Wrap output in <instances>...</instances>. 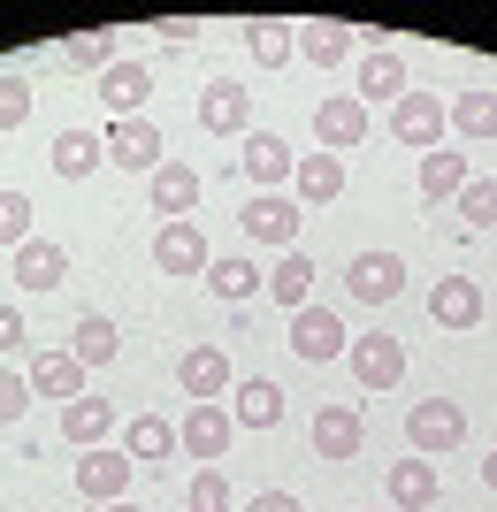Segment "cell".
Here are the masks:
<instances>
[{"instance_id": "6da1fadb", "label": "cell", "mask_w": 497, "mask_h": 512, "mask_svg": "<svg viewBox=\"0 0 497 512\" xmlns=\"http://www.w3.org/2000/svg\"><path fill=\"white\" fill-rule=\"evenodd\" d=\"M406 444L413 459H444V451L467 444V413H459V398H421V406L406 413Z\"/></svg>"}, {"instance_id": "7a4b0ae2", "label": "cell", "mask_w": 497, "mask_h": 512, "mask_svg": "<svg viewBox=\"0 0 497 512\" xmlns=\"http://www.w3.org/2000/svg\"><path fill=\"white\" fill-rule=\"evenodd\" d=\"M238 222H245L253 245H268V253H291V245H299V199H283V192H253Z\"/></svg>"}, {"instance_id": "3957f363", "label": "cell", "mask_w": 497, "mask_h": 512, "mask_svg": "<svg viewBox=\"0 0 497 512\" xmlns=\"http://www.w3.org/2000/svg\"><path fill=\"white\" fill-rule=\"evenodd\" d=\"M153 268H161V276H207V268H215V245H207L199 222H161V237H153Z\"/></svg>"}, {"instance_id": "277c9868", "label": "cell", "mask_w": 497, "mask_h": 512, "mask_svg": "<svg viewBox=\"0 0 497 512\" xmlns=\"http://www.w3.org/2000/svg\"><path fill=\"white\" fill-rule=\"evenodd\" d=\"M176 383H184V398H192V406H222L238 375H230V352H222V344H192V352L176 360Z\"/></svg>"}, {"instance_id": "5b68a950", "label": "cell", "mask_w": 497, "mask_h": 512, "mask_svg": "<svg viewBox=\"0 0 497 512\" xmlns=\"http://www.w3.org/2000/svg\"><path fill=\"white\" fill-rule=\"evenodd\" d=\"M452 130V115H444V100L436 92H406V100L390 107V138L398 146H413V153H436V138Z\"/></svg>"}, {"instance_id": "8992f818", "label": "cell", "mask_w": 497, "mask_h": 512, "mask_svg": "<svg viewBox=\"0 0 497 512\" xmlns=\"http://www.w3.org/2000/svg\"><path fill=\"white\" fill-rule=\"evenodd\" d=\"M345 321L329 314V306H299L291 314V352H299L306 367H329V360H345Z\"/></svg>"}, {"instance_id": "52a82bcc", "label": "cell", "mask_w": 497, "mask_h": 512, "mask_svg": "<svg viewBox=\"0 0 497 512\" xmlns=\"http://www.w3.org/2000/svg\"><path fill=\"white\" fill-rule=\"evenodd\" d=\"M368 138V107H360V92H329L322 107H314V146L322 153H352Z\"/></svg>"}, {"instance_id": "ba28073f", "label": "cell", "mask_w": 497, "mask_h": 512, "mask_svg": "<svg viewBox=\"0 0 497 512\" xmlns=\"http://www.w3.org/2000/svg\"><path fill=\"white\" fill-rule=\"evenodd\" d=\"M100 146H108V161L115 169H161V130L146 123V115H115L108 130H100Z\"/></svg>"}, {"instance_id": "9c48e42d", "label": "cell", "mask_w": 497, "mask_h": 512, "mask_svg": "<svg viewBox=\"0 0 497 512\" xmlns=\"http://www.w3.org/2000/svg\"><path fill=\"white\" fill-rule=\"evenodd\" d=\"M345 360H352V375H360L368 390H398V383H406V344L383 337V329H375V337H352Z\"/></svg>"}, {"instance_id": "30bf717a", "label": "cell", "mask_w": 497, "mask_h": 512, "mask_svg": "<svg viewBox=\"0 0 497 512\" xmlns=\"http://www.w3.org/2000/svg\"><path fill=\"white\" fill-rule=\"evenodd\" d=\"M345 291H352L360 306H390L398 291H406V260H398V253H352Z\"/></svg>"}, {"instance_id": "8fae6325", "label": "cell", "mask_w": 497, "mask_h": 512, "mask_svg": "<svg viewBox=\"0 0 497 512\" xmlns=\"http://www.w3.org/2000/svg\"><path fill=\"white\" fill-rule=\"evenodd\" d=\"M130 467H138V459H130V451H85V459H77V497H85V505H115V497L130 490Z\"/></svg>"}, {"instance_id": "7c38bea8", "label": "cell", "mask_w": 497, "mask_h": 512, "mask_svg": "<svg viewBox=\"0 0 497 512\" xmlns=\"http://www.w3.org/2000/svg\"><path fill=\"white\" fill-rule=\"evenodd\" d=\"M199 130H215V138H245V130H253V92L230 85V77H215V85L199 92Z\"/></svg>"}, {"instance_id": "4fadbf2b", "label": "cell", "mask_w": 497, "mask_h": 512, "mask_svg": "<svg viewBox=\"0 0 497 512\" xmlns=\"http://www.w3.org/2000/svg\"><path fill=\"white\" fill-rule=\"evenodd\" d=\"M360 444H368V421H360V406H322L314 413V459H360Z\"/></svg>"}, {"instance_id": "5bb4252c", "label": "cell", "mask_w": 497, "mask_h": 512, "mask_svg": "<svg viewBox=\"0 0 497 512\" xmlns=\"http://www.w3.org/2000/svg\"><path fill=\"white\" fill-rule=\"evenodd\" d=\"M429 321H436V329H475V321H482V283L475 276H436Z\"/></svg>"}, {"instance_id": "9a60e30c", "label": "cell", "mask_w": 497, "mask_h": 512, "mask_svg": "<svg viewBox=\"0 0 497 512\" xmlns=\"http://www.w3.org/2000/svg\"><path fill=\"white\" fill-rule=\"evenodd\" d=\"M192 207H199V169L192 161H161L153 169V214L161 222H192Z\"/></svg>"}, {"instance_id": "2e32d148", "label": "cell", "mask_w": 497, "mask_h": 512, "mask_svg": "<svg viewBox=\"0 0 497 512\" xmlns=\"http://www.w3.org/2000/svg\"><path fill=\"white\" fill-rule=\"evenodd\" d=\"M230 436H238L230 406H192V413H184V428H176V444L192 451V459H222V451H230Z\"/></svg>"}, {"instance_id": "e0dca14e", "label": "cell", "mask_w": 497, "mask_h": 512, "mask_svg": "<svg viewBox=\"0 0 497 512\" xmlns=\"http://www.w3.org/2000/svg\"><path fill=\"white\" fill-rule=\"evenodd\" d=\"M444 482H436V459H398L390 467V512H436Z\"/></svg>"}, {"instance_id": "ac0fdd59", "label": "cell", "mask_w": 497, "mask_h": 512, "mask_svg": "<svg viewBox=\"0 0 497 512\" xmlns=\"http://www.w3.org/2000/svg\"><path fill=\"white\" fill-rule=\"evenodd\" d=\"M291 169H299V153L283 146L276 130H245V176H253L260 192H276V184H291Z\"/></svg>"}, {"instance_id": "d6986e66", "label": "cell", "mask_w": 497, "mask_h": 512, "mask_svg": "<svg viewBox=\"0 0 497 512\" xmlns=\"http://www.w3.org/2000/svg\"><path fill=\"white\" fill-rule=\"evenodd\" d=\"M62 436L77 451H100L115 436V398H92V390H85V398H69V406H62Z\"/></svg>"}, {"instance_id": "ffe728a7", "label": "cell", "mask_w": 497, "mask_h": 512, "mask_svg": "<svg viewBox=\"0 0 497 512\" xmlns=\"http://www.w3.org/2000/svg\"><path fill=\"white\" fill-rule=\"evenodd\" d=\"M291 192H299V207H329V199L345 192V161L337 153H299V169H291Z\"/></svg>"}, {"instance_id": "44dd1931", "label": "cell", "mask_w": 497, "mask_h": 512, "mask_svg": "<svg viewBox=\"0 0 497 512\" xmlns=\"http://www.w3.org/2000/svg\"><path fill=\"white\" fill-rule=\"evenodd\" d=\"M31 398H85V360H77V352H39V360H31Z\"/></svg>"}, {"instance_id": "7402d4cb", "label": "cell", "mask_w": 497, "mask_h": 512, "mask_svg": "<svg viewBox=\"0 0 497 512\" xmlns=\"http://www.w3.org/2000/svg\"><path fill=\"white\" fill-rule=\"evenodd\" d=\"M368 100H406V62H398V46H368L360 54V107Z\"/></svg>"}, {"instance_id": "603a6c76", "label": "cell", "mask_w": 497, "mask_h": 512, "mask_svg": "<svg viewBox=\"0 0 497 512\" xmlns=\"http://www.w3.org/2000/svg\"><path fill=\"white\" fill-rule=\"evenodd\" d=\"M46 161H54V176H62V184H85V176L108 161V146H100V130H62Z\"/></svg>"}, {"instance_id": "cb8c5ba5", "label": "cell", "mask_w": 497, "mask_h": 512, "mask_svg": "<svg viewBox=\"0 0 497 512\" xmlns=\"http://www.w3.org/2000/svg\"><path fill=\"white\" fill-rule=\"evenodd\" d=\"M62 276H69V253L54 245V237H31V245H16V283H23V291H54Z\"/></svg>"}, {"instance_id": "d4e9b609", "label": "cell", "mask_w": 497, "mask_h": 512, "mask_svg": "<svg viewBox=\"0 0 497 512\" xmlns=\"http://www.w3.org/2000/svg\"><path fill=\"white\" fill-rule=\"evenodd\" d=\"M268 299L291 306V314H299V306H314V260H306L299 245H291V253H276V268H268Z\"/></svg>"}, {"instance_id": "484cf974", "label": "cell", "mask_w": 497, "mask_h": 512, "mask_svg": "<svg viewBox=\"0 0 497 512\" xmlns=\"http://www.w3.org/2000/svg\"><path fill=\"white\" fill-rule=\"evenodd\" d=\"M100 100H108L115 115H138V107L153 100V69H146V62H115V69H100Z\"/></svg>"}, {"instance_id": "4316f807", "label": "cell", "mask_w": 497, "mask_h": 512, "mask_svg": "<svg viewBox=\"0 0 497 512\" xmlns=\"http://www.w3.org/2000/svg\"><path fill=\"white\" fill-rule=\"evenodd\" d=\"M230 421H238V428H276L283 421V390L260 383V375H253V383H230Z\"/></svg>"}, {"instance_id": "83f0119b", "label": "cell", "mask_w": 497, "mask_h": 512, "mask_svg": "<svg viewBox=\"0 0 497 512\" xmlns=\"http://www.w3.org/2000/svg\"><path fill=\"white\" fill-rule=\"evenodd\" d=\"M459 192H467V153H444V146L421 153V199L436 207V199H459Z\"/></svg>"}, {"instance_id": "f1b7e54d", "label": "cell", "mask_w": 497, "mask_h": 512, "mask_svg": "<svg viewBox=\"0 0 497 512\" xmlns=\"http://www.w3.org/2000/svg\"><path fill=\"white\" fill-rule=\"evenodd\" d=\"M69 352H77V360H85V367H108L115 352H123V329H115L108 314H85V321H77V329H69Z\"/></svg>"}, {"instance_id": "f546056e", "label": "cell", "mask_w": 497, "mask_h": 512, "mask_svg": "<svg viewBox=\"0 0 497 512\" xmlns=\"http://www.w3.org/2000/svg\"><path fill=\"white\" fill-rule=\"evenodd\" d=\"M260 283H268V276H260V268H253L245 253H215V268H207V291H215V299H230V306H238V299H253Z\"/></svg>"}, {"instance_id": "4dcf8cb0", "label": "cell", "mask_w": 497, "mask_h": 512, "mask_svg": "<svg viewBox=\"0 0 497 512\" xmlns=\"http://www.w3.org/2000/svg\"><path fill=\"white\" fill-rule=\"evenodd\" d=\"M130 459H138V467H161V459H169L176 451V428L161 421V413H130Z\"/></svg>"}, {"instance_id": "1f68e13d", "label": "cell", "mask_w": 497, "mask_h": 512, "mask_svg": "<svg viewBox=\"0 0 497 512\" xmlns=\"http://www.w3.org/2000/svg\"><path fill=\"white\" fill-rule=\"evenodd\" d=\"M444 115H452L459 138H497V92H459Z\"/></svg>"}, {"instance_id": "d6a6232c", "label": "cell", "mask_w": 497, "mask_h": 512, "mask_svg": "<svg viewBox=\"0 0 497 512\" xmlns=\"http://www.w3.org/2000/svg\"><path fill=\"white\" fill-rule=\"evenodd\" d=\"M299 54L314 69H337L352 54V31H345V23H314V31H299Z\"/></svg>"}, {"instance_id": "836d02e7", "label": "cell", "mask_w": 497, "mask_h": 512, "mask_svg": "<svg viewBox=\"0 0 497 512\" xmlns=\"http://www.w3.org/2000/svg\"><path fill=\"white\" fill-rule=\"evenodd\" d=\"M69 69H115V31H77V39L62 46Z\"/></svg>"}, {"instance_id": "e575fe53", "label": "cell", "mask_w": 497, "mask_h": 512, "mask_svg": "<svg viewBox=\"0 0 497 512\" xmlns=\"http://www.w3.org/2000/svg\"><path fill=\"white\" fill-rule=\"evenodd\" d=\"M459 214H467V230H497V176H467Z\"/></svg>"}, {"instance_id": "d590c367", "label": "cell", "mask_w": 497, "mask_h": 512, "mask_svg": "<svg viewBox=\"0 0 497 512\" xmlns=\"http://www.w3.org/2000/svg\"><path fill=\"white\" fill-rule=\"evenodd\" d=\"M245 39H253V62H260V69H283V62H291V54H299V39H291L283 23H253Z\"/></svg>"}, {"instance_id": "8d00e7d4", "label": "cell", "mask_w": 497, "mask_h": 512, "mask_svg": "<svg viewBox=\"0 0 497 512\" xmlns=\"http://www.w3.org/2000/svg\"><path fill=\"white\" fill-rule=\"evenodd\" d=\"M184 512H230V482H222V467H199V474H192Z\"/></svg>"}, {"instance_id": "74e56055", "label": "cell", "mask_w": 497, "mask_h": 512, "mask_svg": "<svg viewBox=\"0 0 497 512\" xmlns=\"http://www.w3.org/2000/svg\"><path fill=\"white\" fill-rule=\"evenodd\" d=\"M0 245H8V253L31 245V199L23 192H0Z\"/></svg>"}, {"instance_id": "f35d334b", "label": "cell", "mask_w": 497, "mask_h": 512, "mask_svg": "<svg viewBox=\"0 0 497 512\" xmlns=\"http://www.w3.org/2000/svg\"><path fill=\"white\" fill-rule=\"evenodd\" d=\"M23 123H31V85L0 69V138H8V130H23Z\"/></svg>"}, {"instance_id": "ab89813d", "label": "cell", "mask_w": 497, "mask_h": 512, "mask_svg": "<svg viewBox=\"0 0 497 512\" xmlns=\"http://www.w3.org/2000/svg\"><path fill=\"white\" fill-rule=\"evenodd\" d=\"M31 413V375H16V367H0V428L23 421Z\"/></svg>"}, {"instance_id": "60d3db41", "label": "cell", "mask_w": 497, "mask_h": 512, "mask_svg": "<svg viewBox=\"0 0 497 512\" xmlns=\"http://www.w3.org/2000/svg\"><path fill=\"white\" fill-rule=\"evenodd\" d=\"M23 337H31V329H23V314L0 299V360H8V352H23Z\"/></svg>"}, {"instance_id": "b9f144b4", "label": "cell", "mask_w": 497, "mask_h": 512, "mask_svg": "<svg viewBox=\"0 0 497 512\" xmlns=\"http://www.w3.org/2000/svg\"><path fill=\"white\" fill-rule=\"evenodd\" d=\"M245 512H306V505H299V497H291V490H260V497H253V505H245Z\"/></svg>"}, {"instance_id": "7bdbcfd3", "label": "cell", "mask_w": 497, "mask_h": 512, "mask_svg": "<svg viewBox=\"0 0 497 512\" xmlns=\"http://www.w3.org/2000/svg\"><path fill=\"white\" fill-rule=\"evenodd\" d=\"M482 490L497 497V451H490V459H482Z\"/></svg>"}, {"instance_id": "ee69618b", "label": "cell", "mask_w": 497, "mask_h": 512, "mask_svg": "<svg viewBox=\"0 0 497 512\" xmlns=\"http://www.w3.org/2000/svg\"><path fill=\"white\" fill-rule=\"evenodd\" d=\"M100 512H138V505H130V497H115V505H100Z\"/></svg>"}, {"instance_id": "f6af8a7d", "label": "cell", "mask_w": 497, "mask_h": 512, "mask_svg": "<svg viewBox=\"0 0 497 512\" xmlns=\"http://www.w3.org/2000/svg\"><path fill=\"white\" fill-rule=\"evenodd\" d=\"M368 512H375V505H368Z\"/></svg>"}]
</instances>
